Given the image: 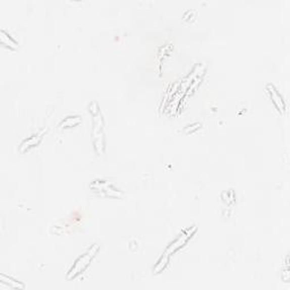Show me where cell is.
Wrapping results in <instances>:
<instances>
[{"label": "cell", "mask_w": 290, "mask_h": 290, "mask_svg": "<svg viewBox=\"0 0 290 290\" xmlns=\"http://www.w3.org/2000/svg\"><path fill=\"white\" fill-rule=\"evenodd\" d=\"M266 91H268L275 109H277L280 114H283V112L286 111V102L283 100V96L280 94L273 84H268V85H266Z\"/></svg>", "instance_id": "5"}, {"label": "cell", "mask_w": 290, "mask_h": 290, "mask_svg": "<svg viewBox=\"0 0 290 290\" xmlns=\"http://www.w3.org/2000/svg\"><path fill=\"white\" fill-rule=\"evenodd\" d=\"M79 123H81V117L71 116V117H67L65 120H63L62 123H60V126H65L64 128H72L74 127V126H77Z\"/></svg>", "instance_id": "7"}, {"label": "cell", "mask_w": 290, "mask_h": 290, "mask_svg": "<svg viewBox=\"0 0 290 290\" xmlns=\"http://www.w3.org/2000/svg\"><path fill=\"white\" fill-rule=\"evenodd\" d=\"M88 111L92 116V141L95 152L102 154L106 150V129L105 120L96 102H91Z\"/></svg>", "instance_id": "1"}, {"label": "cell", "mask_w": 290, "mask_h": 290, "mask_svg": "<svg viewBox=\"0 0 290 290\" xmlns=\"http://www.w3.org/2000/svg\"><path fill=\"white\" fill-rule=\"evenodd\" d=\"M196 231V227L193 226L191 228H188V229H186V230L182 231L180 235L176 238V239L171 243V244L168 246V249H167V253L168 254H171V253H174V252L176 251H178L180 247L182 246H185L186 245V243L188 241L191 236L194 235Z\"/></svg>", "instance_id": "4"}, {"label": "cell", "mask_w": 290, "mask_h": 290, "mask_svg": "<svg viewBox=\"0 0 290 290\" xmlns=\"http://www.w3.org/2000/svg\"><path fill=\"white\" fill-rule=\"evenodd\" d=\"M99 250H100L99 244H93L91 247H88L85 253L82 254L76 261H75V263L73 264L71 270L68 271L67 279L68 280L75 279L76 277H78L79 274L83 273L87 266L90 265L92 260L94 259Z\"/></svg>", "instance_id": "2"}, {"label": "cell", "mask_w": 290, "mask_h": 290, "mask_svg": "<svg viewBox=\"0 0 290 290\" xmlns=\"http://www.w3.org/2000/svg\"><path fill=\"white\" fill-rule=\"evenodd\" d=\"M90 188L98 195L106 196V198H120V196H123V191L109 180H94L90 185Z\"/></svg>", "instance_id": "3"}, {"label": "cell", "mask_w": 290, "mask_h": 290, "mask_svg": "<svg viewBox=\"0 0 290 290\" xmlns=\"http://www.w3.org/2000/svg\"><path fill=\"white\" fill-rule=\"evenodd\" d=\"M167 255H163V256H161V259L159 260V262L157 263V265H156V268H154V270L153 271H156V272L154 273H160V272H162V270L166 268V265H167V263L168 262H169V254L168 253H166Z\"/></svg>", "instance_id": "8"}, {"label": "cell", "mask_w": 290, "mask_h": 290, "mask_svg": "<svg viewBox=\"0 0 290 290\" xmlns=\"http://www.w3.org/2000/svg\"><path fill=\"white\" fill-rule=\"evenodd\" d=\"M42 139V135L41 134H34L30 136L29 138H26L24 142L21 144L20 151L21 152H26L27 150H30L31 148H34L35 145L39 144Z\"/></svg>", "instance_id": "6"}]
</instances>
